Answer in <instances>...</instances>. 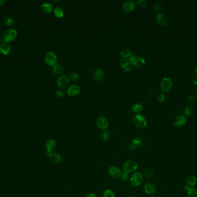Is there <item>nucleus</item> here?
Masks as SVG:
<instances>
[{
	"label": "nucleus",
	"instance_id": "1",
	"mask_svg": "<svg viewBox=\"0 0 197 197\" xmlns=\"http://www.w3.org/2000/svg\"><path fill=\"white\" fill-rule=\"evenodd\" d=\"M17 35V31L13 29H9L4 32L2 35V41L4 42L9 43L14 41Z\"/></svg>",
	"mask_w": 197,
	"mask_h": 197
},
{
	"label": "nucleus",
	"instance_id": "2",
	"mask_svg": "<svg viewBox=\"0 0 197 197\" xmlns=\"http://www.w3.org/2000/svg\"><path fill=\"white\" fill-rule=\"evenodd\" d=\"M138 165L137 162L133 160H128L125 161L123 165V172L130 173L133 172L137 170Z\"/></svg>",
	"mask_w": 197,
	"mask_h": 197
},
{
	"label": "nucleus",
	"instance_id": "3",
	"mask_svg": "<svg viewBox=\"0 0 197 197\" xmlns=\"http://www.w3.org/2000/svg\"><path fill=\"white\" fill-rule=\"evenodd\" d=\"M133 122L138 128H144L147 126V121L145 117L140 114H137L133 117Z\"/></svg>",
	"mask_w": 197,
	"mask_h": 197
},
{
	"label": "nucleus",
	"instance_id": "4",
	"mask_svg": "<svg viewBox=\"0 0 197 197\" xmlns=\"http://www.w3.org/2000/svg\"><path fill=\"white\" fill-rule=\"evenodd\" d=\"M144 176L142 173L136 172L133 173L130 178V183L134 187H138L142 183Z\"/></svg>",
	"mask_w": 197,
	"mask_h": 197
},
{
	"label": "nucleus",
	"instance_id": "5",
	"mask_svg": "<svg viewBox=\"0 0 197 197\" xmlns=\"http://www.w3.org/2000/svg\"><path fill=\"white\" fill-rule=\"evenodd\" d=\"M130 62L132 65L136 67H140L144 65L145 58L140 56H137L132 54L130 58Z\"/></svg>",
	"mask_w": 197,
	"mask_h": 197
},
{
	"label": "nucleus",
	"instance_id": "6",
	"mask_svg": "<svg viewBox=\"0 0 197 197\" xmlns=\"http://www.w3.org/2000/svg\"><path fill=\"white\" fill-rule=\"evenodd\" d=\"M44 61L48 66H54L57 61L56 54L53 52H48L44 56Z\"/></svg>",
	"mask_w": 197,
	"mask_h": 197
},
{
	"label": "nucleus",
	"instance_id": "7",
	"mask_svg": "<svg viewBox=\"0 0 197 197\" xmlns=\"http://www.w3.org/2000/svg\"><path fill=\"white\" fill-rule=\"evenodd\" d=\"M97 127L101 130H105L109 127V120L103 116H99L96 120Z\"/></svg>",
	"mask_w": 197,
	"mask_h": 197
},
{
	"label": "nucleus",
	"instance_id": "8",
	"mask_svg": "<svg viewBox=\"0 0 197 197\" xmlns=\"http://www.w3.org/2000/svg\"><path fill=\"white\" fill-rule=\"evenodd\" d=\"M172 86V83L171 80L168 78H164L162 79L160 82V87L161 90L164 92L169 91Z\"/></svg>",
	"mask_w": 197,
	"mask_h": 197
},
{
	"label": "nucleus",
	"instance_id": "9",
	"mask_svg": "<svg viewBox=\"0 0 197 197\" xmlns=\"http://www.w3.org/2000/svg\"><path fill=\"white\" fill-rule=\"evenodd\" d=\"M122 171L120 168L117 166L110 167L108 171L109 175L113 178H119L122 175Z\"/></svg>",
	"mask_w": 197,
	"mask_h": 197
},
{
	"label": "nucleus",
	"instance_id": "10",
	"mask_svg": "<svg viewBox=\"0 0 197 197\" xmlns=\"http://www.w3.org/2000/svg\"><path fill=\"white\" fill-rule=\"evenodd\" d=\"M56 140L54 139H50L47 140L45 144V148L46 150L47 154L53 153L56 149Z\"/></svg>",
	"mask_w": 197,
	"mask_h": 197
},
{
	"label": "nucleus",
	"instance_id": "11",
	"mask_svg": "<svg viewBox=\"0 0 197 197\" xmlns=\"http://www.w3.org/2000/svg\"><path fill=\"white\" fill-rule=\"evenodd\" d=\"M144 189L145 193L149 195H153V194L156 193V186L152 182L146 183L144 186Z\"/></svg>",
	"mask_w": 197,
	"mask_h": 197
},
{
	"label": "nucleus",
	"instance_id": "12",
	"mask_svg": "<svg viewBox=\"0 0 197 197\" xmlns=\"http://www.w3.org/2000/svg\"><path fill=\"white\" fill-rule=\"evenodd\" d=\"M186 123V119L183 115H178L174 118L173 124L177 127H181Z\"/></svg>",
	"mask_w": 197,
	"mask_h": 197
},
{
	"label": "nucleus",
	"instance_id": "13",
	"mask_svg": "<svg viewBox=\"0 0 197 197\" xmlns=\"http://www.w3.org/2000/svg\"><path fill=\"white\" fill-rule=\"evenodd\" d=\"M70 79L66 75H62L58 78L56 80V85L59 87H64L68 85Z\"/></svg>",
	"mask_w": 197,
	"mask_h": 197
},
{
	"label": "nucleus",
	"instance_id": "14",
	"mask_svg": "<svg viewBox=\"0 0 197 197\" xmlns=\"http://www.w3.org/2000/svg\"><path fill=\"white\" fill-rule=\"evenodd\" d=\"M11 52V45L7 42H2L0 44V53L4 56H7Z\"/></svg>",
	"mask_w": 197,
	"mask_h": 197
},
{
	"label": "nucleus",
	"instance_id": "15",
	"mask_svg": "<svg viewBox=\"0 0 197 197\" xmlns=\"http://www.w3.org/2000/svg\"><path fill=\"white\" fill-rule=\"evenodd\" d=\"M47 156H48V158H50V161L52 162V163L57 164L60 163L62 161V158L60 155L56 153H51L47 154Z\"/></svg>",
	"mask_w": 197,
	"mask_h": 197
},
{
	"label": "nucleus",
	"instance_id": "16",
	"mask_svg": "<svg viewBox=\"0 0 197 197\" xmlns=\"http://www.w3.org/2000/svg\"><path fill=\"white\" fill-rule=\"evenodd\" d=\"M135 8V4L132 1H127L122 5V9L127 12H131Z\"/></svg>",
	"mask_w": 197,
	"mask_h": 197
},
{
	"label": "nucleus",
	"instance_id": "17",
	"mask_svg": "<svg viewBox=\"0 0 197 197\" xmlns=\"http://www.w3.org/2000/svg\"><path fill=\"white\" fill-rule=\"evenodd\" d=\"M156 20L159 25H164L167 23V17L163 13L160 12L157 13L156 16Z\"/></svg>",
	"mask_w": 197,
	"mask_h": 197
},
{
	"label": "nucleus",
	"instance_id": "18",
	"mask_svg": "<svg viewBox=\"0 0 197 197\" xmlns=\"http://www.w3.org/2000/svg\"><path fill=\"white\" fill-rule=\"evenodd\" d=\"M80 91L81 89L80 87L75 85H72L69 87V88L67 91V93H68L69 95H70V96H75V95L78 94L80 92Z\"/></svg>",
	"mask_w": 197,
	"mask_h": 197
},
{
	"label": "nucleus",
	"instance_id": "19",
	"mask_svg": "<svg viewBox=\"0 0 197 197\" xmlns=\"http://www.w3.org/2000/svg\"><path fill=\"white\" fill-rule=\"evenodd\" d=\"M104 71L101 68H97L96 70L94 71L93 76L94 78L96 81H101L104 77Z\"/></svg>",
	"mask_w": 197,
	"mask_h": 197
},
{
	"label": "nucleus",
	"instance_id": "20",
	"mask_svg": "<svg viewBox=\"0 0 197 197\" xmlns=\"http://www.w3.org/2000/svg\"><path fill=\"white\" fill-rule=\"evenodd\" d=\"M41 9L44 12L48 13L52 12V9H53V6L51 4L47 2H46L42 4Z\"/></svg>",
	"mask_w": 197,
	"mask_h": 197
},
{
	"label": "nucleus",
	"instance_id": "21",
	"mask_svg": "<svg viewBox=\"0 0 197 197\" xmlns=\"http://www.w3.org/2000/svg\"><path fill=\"white\" fill-rule=\"evenodd\" d=\"M52 70L55 74H60L63 73V72L64 71V68L62 64H56L53 66Z\"/></svg>",
	"mask_w": 197,
	"mask_h": 197
},
{
	"label": "nucleus",
	"instance_id": "22",
	"mask_svg": "<svg viewBox=\"0 0 197 197\" xmlns=\"http://www.w3.org/2000/svg\"><path fill=\"white\" fill-rule=\"evenodd\" d=\"M131 142H132L136 148H140L143 144V140L140 136H136L133 138Z\"/></svg>",
	"mask_w": 197,
	"mask_h": 197
},
{
	"label": "nucleus",
	"instance_id": "23",
	"mask_svg": "<svg viewBox=\"0 0 197 197\" xmlns=\"http://www.w3.org/2000/svg\"><path fill=\"white\" fill-rule=\"evenodd\" d=\"M197 181V179L196 177L194 176H191L187 179V181H186L187 185H186L192 187L196 185Z\"/></svg>",
	"mask_w": 197,
	"mask_h": 197
},
{
	"label": "nucleus",
	"instance_id": "24",
	"mask_svg": "<svg viewBox=\"0 0 197 197\" xmlns=\"http://www.w3.org/2000/svg\"><path fill=\"white\" fill-rule=\"evenodd\" d=\"M132 111H133V112L139 114L142 111L143 108H142V105L140 104V103H136L132 106Z\"/></svg>",
	"mask_w": 197,
	"mask_h": 197
},
{
	"label": "nucleus",
	"instance_id": "25",
	"mask_svg": "<svg viewBox=\"0 0 197 197\" xmlns=\"http://www.w3.org/2000/svg\"><path fill=\"white\" fill-rule=\"evenodd\" d=\"M121 54L123 57L128 58L130 57V56H131L132 54V52H131V50L129 49V48L125 47V48H123L121 50Z\"/></svg>",
	"mask_w": 197,
	"mask_h": 197
},
{
	"label": "nucleus",
	"instance_id": "26",
	"mask_svg": "<svg viewBox=\"0 0 197 197\" xmlns=\"http://www.w3.org/2000/svg\"><path fill=\"white\" fill-rule=\"evenodd\" d=\"M142 174L143 176L145 177L151 178L154 176V172L152 169H145V170L143 171V172Z\"/></svg>",
	"mask_w": 197,
	"mask_h": 197
},
{
	"label": "nucleus",
	"instance_id": "27",
	"mask_svg": "<svg viewBox=\"0 0 197 197\" xmlns=\"http://www.w3.org/2000/svg\"><path fill=\"white\" fill-rule=\"evenodd\" d=\"M54 14L56 17H61L64 15V9L60 7H56V8L54 9Z\"/></svg>",
	"mask_w": 197,
	"mask_h": 197
},
{
	"label": "nucleus",
	"instance_id": "28",
	"mask_svg": "<svg viewBox=\"0 0 197 197\" xmlns=\"http://www.w3.org/2000/svg\"><path fill=\"white\" fill-rule=\"evenodd\" d=\"M103 197H115V194L112 190L107 189L103 192Z\"/></svg>",
	"mask_w": 197,
	"mask_h": 197
},
{
	"label": "nucleus",
	"instance_id": "29",
	"mask_svg": "<svg viewBox=\"0 0 197 197\" xmlns=\"http://www.w3.org/2000/svg\"><path fill=\"white\" fill-rule=\"evenodd\" d=\"M129 61L127 58L122 57L120 59L119 61V64L121 67L124 68L126 67L127 66H129Z\"/></svg>",
	"mask_w": 197,
	"mask_h": 197
},
{
	"label": "nucleus",
	"instance_id": "30",
	"mask_svg": "<svg viewBox=\"0 0 197 197\" xmlns=\"http://www.w3.org/2000/svg\"><path fill=\"white\" fill-rule=\"evenodd\" d=\"M187 195L188 197H197V190L191 187L188 191H187Z\"/></svg>",
	"mask_w": 197,
	"mask_h": 197
},
{
	"label": "nucleus",
	"instance_id": "31",
	"mask_svg": "<svg viewBox=\"0 0 197 197\" xmlns=\"http://www.w3.org/2000/svg\"><path fill=\"white\" fill-rule=\"evenodd\" d=\"M184 114L186 115V116H191V115L193 114V108L189 106V105H187L185 107V108L184 109Z\"/></svg>",
	"mask_w": 197,
	"mask_h": 197
},
{
	"label": "nucleus",
	"instance_id": "32",
	"mask_svg": "<svg viewBox=\"0 0 197 197\" xmlns=\"http://www.w3.org/2000/svg\"><path fill=\"white\" fill-rule=\"evenodd\" d=\"M110 137V134L109 131L105 130L104 131L102 132V133L101 134V138L102 140L105 141L108 140Z\"/></svg>",
	"mask_w": 197,
	"mask_h": 197
},
{
	"label": "nucleus",
	"instance_id": "33",
	"mask_svg": "<svg viewBox=\"0 0 197 197\" xmlns=\"http://www.w3.org/2000/svg\"><path fill=\"white\" fill-rule=\"evenodd\" d=\"M120 178H121V181H128L129 178H130L129 173L123 172L122 173V175H121Z\"/></svg>",
	"mask_w": 197,
	"mask_h": 197
},
{
	"label": "nucleus",
	"instance_id": "34",
	"mask_svg": "<svg viewBox=\"0 0 197 197\" xmlns=\"http://www.w3.org/2000/svg\"><path fill=\"white\" fill-rule=\"evenodd\" d=\"M79 78V74L77 72H72L70 75L69 79H71L73 81H76Z\"/></svg>",
	"mask_w": 197,
	"mask_h": 197
},
{
	"label": "nucleus",
	"instance_id": "35",
	"mask_svg": "<svg viewBox=\"0 0 197 197\" xmlns=\"http://www.w3.org/2000/svg\"><path fill=\"white\" fill-rule=\"evenodd\" d=\"M14 24V21L12 17H8L5 21V25L7 26H11Z\"/></svg>",
	"mask_w": 197,
	"mask_h": 197
},
{
	"label": "nucleus",
	"instance_id": "36",
	"mask_svg": "<svg viewBox=\"0 0 197 197\" xmlns=\"http://www.w3.org/2000/svg\"><path fill=\"white\" fill-rule=\"evenodd\" d=\"M165 99H166L165 95L163 93H160V94L158 95V96H157V99H158V101L160 103L164 102Z\"/></svg>",
	"mask_w": 197,
	"mask_h": 197
},
{
	"label": "nucleus",
	"instance_id": "37",
	"mask_svg": "<svg viewBox=\"0 0 197 197\" xmlns=\"http://www.w3.org/2000/svg\"><path fill=\"white\" fill-rule=\"evenodd\" d=\"M56 95L58 97H62L64 96L65 93L64 91L62 90V89H58L56 91Z\"/></svg>",
	"mask_w": 197,
	"mask_h": 197
},
{
	"label": "nucleus",
	"instance_id": "38",
	"mask_svg": "<svg viewBox=\"0 0 197 197\" xmlns=\"http://www.w3.org/2000/svg\"><path fill=\"white\" fill-rule=\"evenodd\" d=\"M128 150H129L130 152H133L134 150H136V149H137V148H136V146L132 143V142H130L128 145Z\"/></svg>",
	"mask_w": 197,
	"mask_h": 197
},
{
	"label": "nucleus",
	"instance_id": "39",
	"mask_svg": "<svg viewBox=\"0 0 197 197\" xmlns=\"http://www.w3.org/2000/svg\"><path fill=\"white\" fill-rule=\"evenodd\" d=\"M137 4L141 7H145L147 4V1L146 0H138Z\"/></svg>",
	"mask_w": 197,
	"mask_h": 197
},
{
	"label": "nucleus",
	"instance_id": "40",
	"mask_svg": "<svg viewBox=\"0 0 197 197\" xmlns=\"http://www.w3.org/2000/svg\"><path fill=\"white\" fill-rule=\"evenodd\" d=\"M187 101L190 103H193L195 101V97L193 95H189L187 97Z\"/></svg>",
	"mask_w": 197,
	"mask_h": 197
},
{
	"label": "nucleus",
	"instance_id": "41",
	"mask_svg": "<svg viewBox=\"0 0 197 197\" xmlns=\"http://www.w3.org/2000/svg\"><path fill=\"white\" fill-rule=\"evenodd\" d=\"M154 8L157 11H161V9H162V7H161V5L160 4L156 3L154 5Z\"/></svg>",
	"mask_w": 197,
	"mask_h": 197
},
{
	"label": "nucleus",
	"instance_id": "42",
	"mask_svg": "<svg viewBox=\"0 0 197 197\" xmlns=\"http://www.w3.org/2000/svg\"><path fill=\"white\" fill-rule=\"evenodd\" d=\"M123 69H124L125 72H126L128 74H130L132 72V69L129 66H127L126 67H125Z\"/></svg>",
	"mask_w": 197,
	"mask_h": 197
},
{
	"label": "nucleus",
	"instance_id": "43",
	"mask_svg": "<svg viewBox=\"0 0 197 197\" xmlns=\"http://www.w3.org/2000/svg\"><path fill=\"white\" fill-rule=\"evenodd\" d=\"M86 197H97L96 195L94 193H89L86 196Z\"/></svg>",
	"mask_w": 197,
	"mask_h": 197
},
{
	"label": "nucleus",
	"instance_id": "44",
	"mask_svg": "<svg viewBox=\"0 0 197 197\" xmlns=\"http://www.w3.org/2000/svg\"><path fill=\"white\" fill-rule=\"evenodd\" d=\"M193 81L194 84L197 85V75L193 78Z\"/></svg>",
	"mask_w": 197,
	"mask_h": 197
},
{
	"label": "nucleus",
	"instance_id": "45",
	"mask_svg": "<svg viewBox=\"0 0 197 197\" xmlns=\"http://www.w3.org/2000/svg\"><path fill=\"white\" fill-rule=\"evenodd\" d=\"M6 1L5 0H0V6H2L5 3Z\"/></svg>",
	"mask_w": 197,
	"mask_h": 197
},
{
	"label": "nucleus",
	"instance_id": "46",
	"mask_svg": "<svg viewBox=\"0 0 197 197\" xmlns=\"http://www.w3.org/2000/svg\"><path fill=\"white\" fill-rule=\"evenodd\" d=\"M194 71H195V72L197 75V66H195V69H194Z\"/></svg>",
	"mask_w": 197,
	"mask_h": 197
},
{
	"label": "nucleus",
	"instance_id": "47",
	"mask_svg": "<svg viewBox=\"0 0 197 197\" xmlns=\"http://www.w3.org/2000/svg\"><path fill=\"white\" fill-rule=\"evenodd\" d=\"M127 197H135L134 195H128Z\"/></svg>",
	"mask_w": 197,
	"mask_h": 197
},
{
	"label": "nucleus",
	"instance_id": "48",
	"mask_svg": "<svg viewBox=\"0 0 197 197\" xmlns=\"http://www.w3.org/2000/svg\"><path fill=\"white\" fill-rule=\"evenodd\" d=\"M150 197H154V196H153V195H151V196H150Z\"/></svg>",
	"mask_w": 197,
	"mask_h": 197
},
{
	"label": "nucleus",
	"instance_id": "49",
	"mask_svg": "<svg viewBox=\"0 0 197 197\" xmlns=\"http://www.w3.org/2000/svg\"><path fill=\"white\" fill-rule=\"evenodd\" d=\"M196 97H197V93H196Z\"/></svg>",
	"mask_w": 197,
	"mask_h": 197
}]
</instances>
